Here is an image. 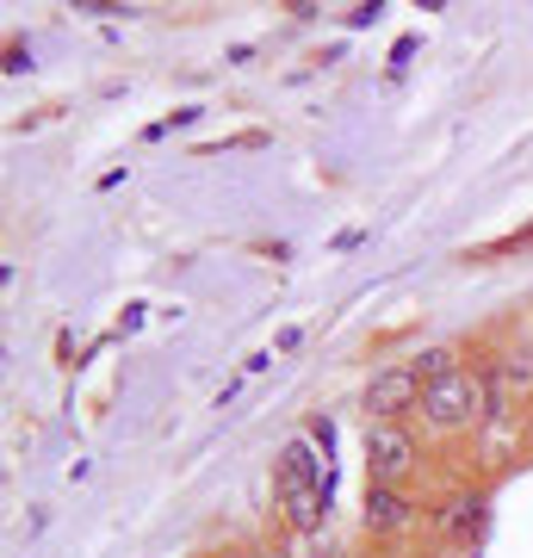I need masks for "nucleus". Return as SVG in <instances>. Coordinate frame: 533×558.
<instances>
[{"mask_svg": "<svg viewBox=\"0 0 533 558\" xmlns=\"http://www.w3.org/2000/svg\"><path fill=\"white\" fill-rule=\"evenodd\" d=\"M484 403H490L484 379H477V373H453V379H440V385L422 391V422L440 428V435H459V428H477V422L490 416Z\"/></svg>", "mask_w": 533, "mask_h": 558, "instance_id": "obj_1", "label": "nucleus"}, {"mask_svg": "<svg viewBox=\"0 0 533 558\" xmlns=\"http://www.w3.org/2000/svg\"><path fill=\"white\" fill-rule=\"evenodd\" d=\"M422 391H428V385L415 379L410 360L378 366L373 379H366V422H397L403 410H422Z\"/></svg>", "mask_w": 533, "mask_h": 558, "instance_id": "obj_2", "label": "nucleus"}, {"mask_svg": "<svg viewBox=\"0 0 533 558\" xmlns=\"http://www.w3.org/2000/svg\"><path fill=\"white\" fill-rule=\"evenodd\" d=\"M415 465V440L397 422H366V484H397Z\"/></svg>", "mask_w": 533, "mask_h": 558, "instance_id": "obj_3", "label": "nucleus"}, {"mask_svg": "<svg viewBox=\"0 0 533 558\" xmlns=\"http://www.w3.org/2000/svg\"><path fill=\"white\" fill-rule=\"evenodd\" d=\"M366 527L373 534H397V527H410V497L397 490V484H366Z\"/></svg>", "mask_w": 533, "mask_h": 558, "instance_id": "obj_4", "label": "nucleus"}, {"mask_svg": "<svg viewBox=\"0 0 533 558\" xmlns=\"http://www.w3.org/2000/svg\"><path fill=\"white\" fill-rule=\"evenodd\" d=\"M279 502H286V521H292L298 534H316V527H323V515H329V509H323V502H329V490H323V484H286V490H279Z\"/></svg>", "mask_w": 533, "mask_h": 558, "instance_id": "obj_5", "label": "nucleus"}, {"mask_svg": "<svg viewBox=\"0 0 533 558\" xmlns=\"http://www.w3.org/2000/svg\"><path fill=\"white\" fill-rule=\"evenodd\" d=\"M484 521H490V502L484 497H453L447 515H440V527H447L453 539H472V534H484Z\"/></svg>", "mask_w": 533, "mask_h": 558, "instance_id": "obj_6", "label": "nucleus"}, {"mask_svg": "<svg viewBox=\"0 0 533 558\" xmlns=\"http://www.w3.org/2000/svg\"><path fill=\"white\" fill-rule=\"evenodd\" d=\"M410 366H415V379L422 385H440V379H453V373H465L453 348H428V354H415Z\"/></svg>", "mask_w": 533, "mask_h": 558, "instance_id": "obj_7", "label": "nucleus"}]
</instances>
